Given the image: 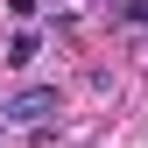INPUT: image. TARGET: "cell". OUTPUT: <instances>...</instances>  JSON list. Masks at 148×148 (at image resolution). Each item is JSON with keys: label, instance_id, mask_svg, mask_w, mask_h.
<instances>
[{"label": "cell", "instance_id": "277c9868", "mask_svg": "<svg viewBox=\"0 0 148 148\" xmlns=\"http://www.w3.org/2000/svg\"><path fill=\"white\" fill-rule=\"evenodd\" d=\"M7 14H21V21H28V14H35V0H7Z\"/></svg>", "mask_w": 148, "mask_h": 148}, {"label": "cell", "instance_id": "3957f363", "mask_svg": "<svg viewBox=\"0 0 148 148\" xmlns=\"http://www.w3.org/2000/svg\"><path fill=\"white\" fill-rule=\"evenodd\" d=\"M120 21L127 28H148V0H120Z\"/></svg>", "mask_w": 148, "mask_h": 148}, {"label": "cell", "instance_id": "6da1fadb", "mask_svg": "<svg viewBox=\"0 0 148 148\" xmlns=\"http://www.w3.org/2000/svg\"><path fill=\"white\" fill-rule=\"evenodd\" d=\"M0 113H7L14 127H28V134H42V127H49V113H57V85H28V92H14Z\"/></svg>", "mask_w": 148, "mask_h": 148}, {"label": "cell", "instance_id": "7a4b0ae2", "mask_svg": "<svg viewBox=\"0 0 148 148\" xmlns=\"http://www.w3.org/2000/svg\"><path fill=\"white\" fill-rule=\"evenodd\" d=\"M35 49H42V42H35V28H21V35L7 42V64H14V71H28V64H35Z\"/></svg>", "mask_w": 148, "mask_h": 148}]
</instances>
